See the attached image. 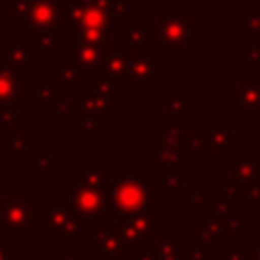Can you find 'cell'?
Returning a JSON list of instances; mask_svg holds the SVG:
<instances>
[{"mask_svg": "<svg viewBox=\"0 0 260 260\" xmlns=\"http://www.w3.org/2000/svg\"><path fill=\"white\" fill-rule=\"evenodd\" d=\"M63 201L71 207V211L79 219H108L114 207L112 193L91 187L83 181L63 191Z\"/></svg>", "mask_w": 260, "mask_h": 260, "instance_id": "obj_1", "label": "cell"}, {"mask_svg": "<svg viewBox=\"0 0 260 260\" xmlns=\"http://www.w3.org/2000/svg\"><path fill=\"white\" fill-rule=\"evenodd\" d=\"M35 199H20L18 191L8 189L6 197L0 199V228L6 230L8 238H24L35 230Z\"/></svg>", "mask_w": 260, "mask_h": 260, "instance_id": "obj_2", "label": "cell"}, {"mask_svg": "<svg viewBox=\"0 0 260 260\" xmlns=\"http://www.w3.org/2000/svg\"><path fill=\"white\" fill-rule=\"evenodd\" d=\"M154 191L148 189L138 177L120 171L116 181H114V189H112V203L114 209L120 211L122 215H130L136 211L146 209V203L154 201Z\"/></svg>", "mask_w": 260, "mask_h": 260, "instance_id": "obj_3", "label": "cell"}, {"mask_svg": "<svg viewBox=\"0 0 260 260\" xmlns=\"http://www.w3.org/2000/svg\"><path fill=\"white\" fill-rule=\"evenodd\" d=\"M156 51L179 53L187 47L193 32L191 14H156Z\"/></svg>", "mask_w": 260, "mask_h": 260, "instance_id": "obj_4", "label": "cell"}, {"mask_svg": "<svg viewBox=\"0 0 260 260\" xmlns=\"http://www.w3.org/2000/svg\"><path fill=\"white\" fill-rule=\"evenodd\" d=\"M45 236L47 238H77L81 236V219L63 199L45 201Z\"/></svg>", "mask_w": 260, "mask_h": 260, "instance_id": "obj_5", "label": "cell"}, {"mask_svg": "<svg viewBox=\"0 0 260 260\" xmlns=\"http://www.w3.org/2000/svg\"><path fill=\"white\" fill-rule=\"evenodd\" d=\"M126 83L132 89H152L156 85V57L150 51H128Z\"/></svg>", "mask_w": 260, "mask_h": 260, "instance_id": "obj_6", "label": "cell"}, {"mask_svg": "<svg viewBox=\"0 0 260 260\" xmlns=\"http://www.w3.org/2000/svg\"><path fill=\"white\" fill-rule=\"evenodd\" d=\"M63 22L61 0H30V12L24 22L28 35L55 32V28Z\"/></svg>", "mask_w": 260, "mask_h": 260, "instance_id": "obj_7", "label": "cell"}, {"mask_svg": "<svg viewBox=\"0 0 260 260\" xmlns=\"http://www.w3.org/2000/svg\"><path fill=\"white\" fill-rule=\"evenodd\" d=\"M89 254L98 260H120L130 254V244L124 240L118 228H98L91 232Z\"/></svg>", "mask_w": 260, "mask_h": 260, "instance_id": "obj_8", "label": "cell"}, {"mask_svg": "<svg viewBox=\"0 0 260 260\" xmlns=\"http://www.w3.org/2000/svg\"><path fill=\"white\" fill-rule=\"evenodd\" d=\"M154 225H156V213L154 209H142L130 215H120L118 219V230L122 232L124 240L130 246H140L148 238L154 236Z\"/></svg>", "mask_w": 260, "mask_h": 260, "instance_id": "obj_9", "label": "cell"}, {"mask_svg": "<svg viewBox=\"0 0 260 260\" xmlns=\"http://www.w3.org/2000/svg\"><path fill=\"white\" fill-rule=\"evenodd\" d=\"M112 51V41L110 43H83V45H73V63L81 71H102L106 65V59Z\"/></svg>", "mask_w": 260, "mask_h": 260, "instance_id": "obj_10", "label": "cell"}, {"mask_svg": "<svg viewBox=\"0 0 260 260\" xmlns=\"http://www.w3.org/2000/svg\"><path fill=\"white\" fill-rule=\"evenodd\" d=\"M28 95V83L16 75L14 69L0 63V108L18 106L20 100Z\"/></svg>", "mask_w": 260, "mask_h": 260, "instance_id": "obj_11", "label": "cell"}, {"mask_svg": "<svg viewBox=\"0 0 260 260\" xmlns=\"http://www.w3.org/2000/svg\"><path fill=\"white\" fill-rule=\"evenodd\" d=\"M37 59V47L35 43H8L6 49L0 53V63L8 65L14 71H24L28 69L30 63H35Z\"/></svg>", "mask_w": 260, "mask_h": 260, "instance_id": "obj_12", "label": "cell"}, {"mask_svg": "<svg viewBox=\"0 0 260 260\" xmlns=\"http://www.w3.org/2000/svg\"><path fill=\"white\" fill-rule=\"evenodd\" d=\"M53 83L65 89H81L83 71L73 61H55L53 63Z\"/></svg>", "mask_w": 260, "mask_h": 260, "instance_id": "obj_13", "label": "cell"}, {"mask_svg": "<svg viewBox=\"0 0 260 260\" xmlns=\"http://www.w3.org/2000/svg\"><path fill=\"white\" fill-rule=\"evenodd\" d=\"M126 69H128V53H124L122 45L116 41V43H112V51H110L106 65L100 73L108 75L112 79H118V81H122V79L126 81Z\"/></svg>", "mask_w": 260, "mask_h": 260, "instance_id": "obj_14", "label": "cell"}, {"mask_svg": "<svg viewBox=\"0 0 260 260\" xmlns=\"http://www.w3.org/2000/svg\"><path fill=\"white\" fill-rule=\"evenodd\" d=\"M81 112L83 116H95V118H108L110 112H112V104L102 98L100 93H95L91 87H85L81 89Z\"/></svg>", "mask_w": 260, "mask_h": 260, "instance_id": "obj_15", "label": "cell"}, {"mask_svg": "<svg viewBox=\"0 0 260 260\" xmlns=\"http://www.w3.org/2000/svg\"><path fill=\"white\" fill-rule=\"evenodd\" d=\"M81 181L87 183V185H91V187L104 189L108 193H112V189H114L112 175L108 171H104L100 167V162H83L81 165Z\"/></svg>", "mask_w": 260, "mask_h": 260, "instance_id": "obj_16", "label": "cell"}, {"mask_svg": "<svg viewBox=\"0 0 260 260\" xmlns=\"http://www.w3.org/2000/svg\"><path fill=\"white\" fill-rule=\"evenodd\" d=\"M118 43L126 45L128 51H148V26L144 22L130 26L118 35Z\"/></svg>", "mask_w": 260, "mask_h": 260, "instance_id": "obj_17", "label": "cell"}, {"mask_svg": "<svg viewBox=\"0 0 260 260\" xmlns=\"http://www.w3.org/2000/svg\"><path fill=\"white\" fill-rule=\"evenodd\" d=\"M89 87H91L95 93H100L102 98H106L114 108L120 106V81H118V79H112V77L100 73V75L91 81Z\"/></svg>", "mask_w": 260, "mask_h": 260, "instance_id": "obj_18", "label": "cell"}, {"mask_svg": "<svg viewBox=\"0 0 260 260\" xmlns=\"http://www.w3.org/2000/svg\"><path fill=\"white\" fill-rule=\"evenodd\" d=\"M110 43V26H73V45Z\"/></svg>", "mask_w": 260, "mask_h": 260, "instance_id": "obj_19", "label": "cell"}, {"mask_svg": "<svg viewBox=\"0 0 260 260\" xmlns=\"http://www.w3.org/2000/svg\"><path fill=\"white\" fill-rule=\"evenodd\" d=\"M35 89H37V95H35V106L37 108H53L57 104L55 100V91H57V85L53 83V79H37L35 81Z\"/></svg>", "mask_w": 260, "mask_h": 260, "instance_id": "obj_20", "label": "cell"}, {"mask_svg": "<svg viewBox=\"0 0 260 260\" xmlns=\"http://www.w3.org/2000/svg\"><path fill=\"white\" fill-rule=\"evenodd\" d=\"M156 171H165V173L181 171V158L177 154V148H165V146L156 148Z\"/></svg>", "mask_w": 260, "mask_h": 260, "instance_id": "obj_21", "label": "cell"}, {"mask_svg": "<svg viewBox=\"0 0 260 260\" xmlns=\"http://www.w3.org/2000/svg\"><path fill=\"white\" fill-rule=\"evenodd\" d=\"M183 132L181 128H167V126H158L156 128V144L165 146V148H177L181 144Z\"/></svg>", "mask_w": 260, "mask_h": 260, "instance_id": "obj_22", "label": "cell"}, {"mask_svg": "<svg viewBox=\"0 0 260 260\" xmlns=\"http://www.w3.org/2000/svg\"><path fill=\"white\" fill-rule=\"evenodd\" d=\"M65 41V35L63 32H41V35H35V47L37 51H43V53H53L57 45H61Z\"/></svg>", "mask_w": 260, "mask_h": 260, "instance_id": "obj_23", "label": "cell"}, {"mask_svg": "<svg viewBox=\"0 0 260 260\" xmlns=\"http://www.w3.org/2000/svg\"><path fill=\"white\" fill-rule=\"evenodd\" d=\"M6 10L10 16L16 18V22L24 24L30 12V0H6Z\"/></svg>", "mask_w": 260, "mask_h": 260, "instance_id": "obj_24", "label": "cell"}, {"mask_svg": "<svg viewBox=\"0 0 260 260\" xmlns=\"http://www.w3.org/2000/svg\"><path fill=\"white\" fill-rule=\"evenodd\" d=\"M77 108H81V100L79 98H61L53 106V110H55V114L59 118H71Z\"/></svg>", "mask_w": 260, "mask_h": 260, "instance_id": "obj_25", "label": "cell"}, {"mask_svg": "<svg viewBox=\"0 0 260 260\" xmlns=\"http://www.w3.org/2000/svg\"><path fill=\"white\" fill-rule=\"evenodd\" d=\"M108 14L112 24H118L128 14V0H110L108 2Z\"/></svg>", "mask_w": 260, "mask_h": 260, "instance_id": "obj_26", "label": "cell"}, {"mask_svg": "<svg viewBox=\"0 0 260 260\" xmlns=\"http://www.w3.org/2000/svg\"><path fill=\"white\" fill-rule=\"evenodd\" d=\"M35 171L37 173H55V158L51 152H37L35 156Z\"/></svg>", "mask_w": 260, "mask_h": 260, "instance_id": "obj_27", "label": "cell"}, {"mask_svg": "<svg viewBox=\"0 0 260 260\" xmlns=\"http://www.w3.org/2000/svg\"><path fill=\"white\" fill-rule=\"evenodd\" d=\"M191 102L189 100H183V91L181 89H177L175 91V95H173V100L169 102V106H167V120L171 122V118L175 116V114H179L185 106H189Z\"/></svg>", "mask_w": 260, "mask_h": 260, "instance_id": "obj_28", "label": "cell"}, {"mask_svg": "<svg viewBox=\"0 0 260 260\" xmlns=\"http://www.w3.org/2000/svg\"><path fill=\"white\" fill-rule=\"evenodd\" d=\"M26 144H28L26 134H14L8 140V152L10 154H26V150H28Z\"/></svg>", "mask_w": 260, "mask_h": 260, "instance_id": "obj_29", "label": "cell"}, {"mask_svg": "<svg viewBox=\"0 0 260 260\" xmlns=\"http://www.w3.org/2000/svg\"><path fill=\"white\" fill-rule=\"evenodd\" d=\"M102 118H95V116H83L81 118V130L85 134H91V136H100L102 134Z\"/></svg>", "mask_w": 260, "mask_h": 260, "instance_id": "obj_30", "label": "cell"}, {"mask_svg": "<svg viewBox=\"0 0 260 260\" xmlns=\"http://www.w3.org/2000/svg\"><path fill=\"white\" fill-rule=\"evenodd\" d=\"M248 24H250V35H260V6L258 4H250L248 6Z\"/></svg>", "mask_w": 260, "mask_h": 260, "instance_id": "obj_31", "label": "cell"}, {"mask_svg": "<svg viewBox=\"0 0 260 260\" xmlns=\"http://www.w3.org/2000/svg\"><path fill=\"white\" fill-rule=\"evenodd\" d=\"M18 120L16 106H2L0 108V126H12Z\"/></svg>", "mask_w": 260, "mask_h": 260, "instance_id": "obj_32", "label": "cell"}, {"mask_svg": "<svg viewBox=\"0 0 260 260\" xmlns=\"http://www.w3.org/2000/svg\"><path fill=\"white\" fill-rule=\"evenodd\" d=\"M138 248V260H158V256H156V250H154V246H146V242H142L140 246H136Z\"/></svg>", "mask_w": 260, "mask_h": 260, "instance_id": "obj_33", "label": "cell"}, {"mask_svg": "<svg viewBox=\"0 0 260 260\" xmlns=\"http://www.w3.org/2000/svg\"><path fill=\"white\" fill-rule=\"evenodd\" d=\"M258 63H260V39L250 45V69H256Z\"/></svg>", "mask_w": 260, "mask_h": 260, "instance_id": "obj_34", "label": "cell"}, {"mask_svg": "<svg viewBox=\"0 0 260 260\" xmlns=\"http://www.w3.org/2000/svg\"><path fill=\"white\" fill-rule=\"evenodd\" d=\"M179 187H181V179H177V177H171L169 181L156 183V189H179Z\"/></svg>", "mask_w": 260, "mask_h": 260, "instance_id": "obj_35", "label": "cell"}, {"mask_svg": "<svg viewBox=\"0 0 260 260\" xmlns=\"http://www.w3.org/2000/svg\"><path fill=\"white\" fill-rule=\"evenodd\" d=\"M238 22H240V32L242 35H250V24H248V14H240V18H238Z\"/></svg>", "mask_w": 260, "mask_h": 260, "instance_id": "obj_36", "label": "cell"}, {"mask_svg": "<svg viewBox=\"0 0 260 260\" xmlns=\"http://www.w3.org/2000/svg\"><path fill=\"white\" fill-rule=\"evenodd\" d=\"M0 260H8V248L4 244H0Z\"/></svg>", "mask_w": 260, "mask_h": 260, "instance_id": "obj_37", "label": "cell"}, {"mask_svg": "<svg viewBox=\"0 0 260 260\" xmlns=\"http://www.w3.org/2000/svg\"><path fill=\"white\" fill-rule=\"evenodd\" d=\"M63 260H81V258H79L77 254H65V256H63Z\"/></svg>", "mask_w": 260, "mask_h": 260, "instance_id": "obj_38", "label": "cell"}, {"mask_svg": "<svg viewBox=\"0 0 260 260\" xmlns=\"http://www.w3.org/2000/svg\"><path fill=\"white\" fill-rule=\"evenodd\" d=\"M8 260H28V258H26V254H18V256H12V258L8 256Z\"/></svg>", "mask_w": 260, "mask_h": 260, "instance_id": "obj_39", "label": "cell"}, {"mask_svg": "<svg viewBox=\"0 0 260 260\" xmlns=\"http://www.w3.org/2000/svg\"><path fill=\"white\" fill-rule=\"evenodd\" d=\"M154 4H156V6H165V4H167V0H154Z\"/></svg>", "mask_w": 260, "mask_h": 260, "instance_id": "obj_40", "label": "cell"}, {"mask_svg": "<svg viewBox=\"0 0 260 260\" xmlns=\"http://www.w3.org/2000/svg\"><path fill=\"white\" fill-rule=\"evenodd\" d=\"M35 260H47V258H45V254H39V256H37Z\"/></svg>", "mask_w": 260, "mask_h": 260, "instance_id": "obj_41", "label": "cell"}, {"mask_svg": "<svg viewBox=\"0 0 260 260\" xmlns=\"http://www.w3.org/2000/svg\"><path fill=\"white\" fill-rule=\"evenodd\" d=\"M256 4H258V6H260V0H256Z\"/></svg>", "mask_w": 260, "mask_h": 260, "instance_id": "obj_42", "label": "cell"}, {"mask_svg": "<svg viewBox=\"0 0 260 260\" xmlns=\"http://www.w3.org/2000/svg\"><path fill=\"white\" fill-rule=\"evenodd\" d=\"M258 39H260V35H258Z\"/></svg>", "mask_w": 260, "mask_h": 260, "instance_id": "obj_43", "label": "cell"}]
</instances>
